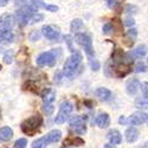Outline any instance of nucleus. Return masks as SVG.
Here are the masks:
<instances>
[{
	"label": "nucleus",
	"instance_id": "obj_24",
	"mask_svg": "<svg viewBox=\"0 0 148 148\" xmlns=\"http://www.w3.org/2000/svg\"><path fill=\"white\" fill-rule=\"evenodd\" d=\"M135 107L139 109H146L148 108V97H139L135 101Z\"/></svg>",
	"mask_w": 148,
	"mask_h": 148
},
{
	"label": "nucleus",
	"instance_id": "obj_9",
	"mask_svg": "<svg viewBox=\"0 0 148 148\" xmlns=\"http://www.w3.org/2000/svg\"><path fill=\"white\" fill-rule=\"evenodd\" d=\"M147 51H148V47L146 45H143V44L142 45H139L136 49H134V50L127 52V58H128V60L130 62V63H133L135 59L143 57L147 53Z\"/></svg>",
	"mask_w": 148,
	"mask_h": 148
},
{
	"label": "nucleus",
	"instance_id": "obj_7",
	"mask_svg": "<svg viewBox=\"0 0 148 148\" xmlns=\"http://www.w3.org/2000/svg\"><path fill=\"white\" fill-rule=\"evenodd\" d=\"M72 109H73L72 103L69 102V101H64L63 103L60 104L58 114L55 117V123H57V125H62V123H64L69 119L70 114L72 113Z\"/></svg>",
	"mask_w": 148,
	"mask_h": 148
},
{
	"label": "nucleus",
	"instance_id": "obj_42",
	"mask_svg": "<svg viewBox=\"0 0 148 148\" xmlns=\"http://www.w3.org/2000/svg\"><path fill=\"white\" fill-rule=\"evenodd\" d=\"M119 123H120V125H127V123H128V120L126 119V116H120L119 117Z\"/></svg>",
	"mask_w": 148,
	"mask_h": 148
},
{
	"label": "nucleus",
	"instance_id": "obj_45",
	"mask_svg": "<svg viewBox=\"0 0 148 148\" xmlns=\"http://www.w3.org/2000/svg\"><path fill=\"white\" fill-rule=\"evenodd\" d=\"M104 148H116V146L112 145V143H107V145H104Z\"/></svg>",
	"mask_w": 148,
	"mask_h": 148
},
{
	"label": "nucleus",
	"instance_id": "obj_41",
	"mask_svg": "<svg viewBox=\"0 0 148 148\" xmlns=\"http://www.w3.org/2000/svg\"><path fill=\"white\" fill-rule=\"evenodd\" d=\"M134 24H135V20L133 18H130V17L125 20V25H127V26H133Z\"/></svg>",
	"mask_w": 148,
	"mask_h": 148
},
{
	"label": "nucleus",
	"instance_id": "obj_17",
	"mask_svg": "<svg viewBox=\"0 0 148 148\" xmlns=\"http://www.w3.org/2000/svg\"><path fill=\"white\" fill-rule=\"evenodd\" d=\"M45 136H46V140H47L49 143H56L62 138V132L58 130V129H53L51 132H49Z\"/></svg>",
	"mask_w": 148,
	"mask_h": 148
},
{
	"label": "nucleus",
	"instance_id": "obj_20",
	"mask_svg": "<svg viewBox=\"0 0 148 148\" xmlns=\"http://www.w3.org/2000/svg\"><path fill=\"white\" fill-rule=\"evenodd\" d=\"M96 96L100 98L101 101L106 102V101H109L110 97H112V91L107 88H98L96 90Z\"/></svg>",
	"mask_w": 148,
	"mask_h": 148
},
{
	"label": "nucleus",
	"instance_id": "obj_6",
	"mask_svg": "<svg viewBox=\"0 0 148 148\" xmlns=\"http://www.w3.org/2000/svg\"><path fill=\"white\" fill-rule=\"evenodd\" d=\"M87 120L88 116L87 115H77V116H73L70 120V129L76 133L78 135H83L87 133Z\"/></svg>",
	"mask_w": 148,
	"mask_h": 148
},
{
	"label": "nucleus",
	"instance_id": "obj_18",
	"mask_svg": "<svg viewBox=\"0 0 148 148\" xmlns=\"http://www.w3.org/2000/svg\"><path fill=\"white\" fill-rule=\"evenodd\" d=\"M136 37H138V30L136 29H129L127 32H126V37H125V39L127 40L126 44L127 46H133L134 42L136 40Z\"/></svg>",
	"mask_w": 148,
	"mask_h": 148
},
{
	"label": "nucleus",
	"instance_id": "obj_11",
	"mask_svg": "<svg viewBox=\"0 0 148 148\" xmlns=\"http://www.w3.org/2000/svg\"><path fill=\"white\" fill-rule=\"evenodd\" d=\"M147 120V115L142 112H136L129 116L128 119V123H130L132 126H140L142 123H145Z\"/></svg>",
	"mask_w": 148,
	"mask_h": 148
},
{
	"label": "nucleus",
	"instance_id": "obj_37",
	"mask_svg": "<svg viewBox=\"0 0 148 148\" xmlns=\"http://www.w3.org/2000/svg\"><path fill=\"white\" fill-rule=\"evenodd\" d=\"M140 89H141L143 96H145V97H148V82H143V83H141Z\"/></svg>",
	"mask_w": 148,
	"mask_h": 148
},
{
	"label": "nucleus",
	"instance_id": "obj_1",
	"mask_svg": "<svg viewBox=\"0 0 148 148\" xmlns=\"http://www.w3.org/2000/svg\"><path fill=\"white\" fill-rule=\"evenodd\" d=\"M82 59L83 57L79 51L75 50L73 52H71V56L65 60L64 66H63V72L66 77H72L76 75L77 70L81 68Z\"/></svg>",
	"mask_w": 148,
	"mask_h": 148
},
{
	"label": "nucleus",
	"instance_id": "obj_47",
	"mask_svg": "<svg viewBox=\"0 0 148 148\" xmlns=\"http://www.w3.org/2000/svg\"><path fill=\"white\" fill-rule=\"evenodd\" d=\"M63 148H71V147H65V146H64V147H63Z\"/></svg>",
	"mask_w": 148,
	"mask_h": 148
},
{
	"label": "nucleus",
	"instance_id": "obj_19",
	"mask_svg": "<svg viewBox=\"0 0 148 148\" xmlns=\"http://www.w3.org/2000/svg\"><path fill=\"white\" fill-rule=\"evenodd\" d=\"M63 145L66 146H75V147H81L84 145V140L81 139L79 136H69L68 139L64 140Z\"/></svg>",
	"mask_w": 148,
	"mask_h": 148
},
{
	"label": "nucleus",
	"instance_id": "obj_39",
	"mask_svg": "<svg viewBox=\"0 0 148 148\" xmlns=\"http://www.w3.org/2000/svg\"><path fill=\"white\" fill-rule=\"evenodd\" d=\"M107 4L110 8H115L117 6V0H107Z\"/></svg>",
	"mask_w": 148,
	"mask_h": 148
},
{
	"label": "nucleus",
	"instance_id": "obj_5",
	"mask_svg": "<svg viewBox=\"0 0 148 148\" xmlns=\"http://www.w3.org/2000/svg\"><path fill=\"white\" fill-rule=\"evenodd\" d=\"M75 40L78 45H81L85 53L89 56V58H92L95 56V51H94V47H92V40H91V37L87 33H76L75 34Z\"/></svg>",
	"mask_w": 148,
	"mask_h": 148
},
{
	"label": "nucleus",
	"instance_id": "obj_27",
	"mask_svg": "<svg viewBox=\"0 0 148 148\" xmlns=\"http://www.w3.org/2000/svg\"><path fill=\"white\" fill-rule=\"evenodd\" d=\"M114 31V25L112 23H107V24H104L103 25V27H102V32L104 33V34H110Z\"/></svg>",
	"mask_w": 148,
	"mask_h": 148
},
{
	"label": "nucleus",
	"instance_id": "obj_25",
	"mask_svg": "<svg viewBox=\"0 0 148 148\" xmlns=\"http://www.w3.org/2000/svg\"><path fill=\"white\" fill-rule=\"evenodd\" d=\"M42 109H43L44 114H46V116H50V115H52V113H53L55 107H53V103H43Z\"/></svg>",
	"mask_w": 148,
	"mask_h": 148
},
{
	"label": "nucleus",
	"instance_id": "obj_4",
	"mask_svg": "<svg viewBox=\"0 0 148 148\" xmlns=\"http://www.w3.org/2000/svg\"><path fill=\"white\" fill-rule=\"evenodd\" d=\"M60 56V49H52L50 51L43 52L37 58V65L39 66H53Z\"/></svg>",
	"mask_w": 148,
	"mask_h": 148
},
{
	"label": "nucleus",
	"instance_id": "obj_40",
	"mask_svg": "<svg viewBox=\"0 0 148 148\" xmlns=\"http://www.w3.org/2000/svg\"><path fill=\"white\" fill-rule=\"evenodd\" d=\"M62 77H63V73H62L60 71H57V72H56V75H55V82L59 83V82L62 81Z\"/></svg>",
	"mask_w": 148,
	"mask_h": 148
},
{
	"label": "nucleus",
	"instance_id": "obj_12",
	"mask_svg": "<svg viewBox=\"0 0 148 148\" xmlns=\"http://www.w3.org/2000/svg\"><path fill=\"white\" fill-rule=\"evenodd\" d=\"M141 87V83L138 78H132L127 82V85H126V89H127V92L128 95H136L138 90L140 89Z\"/></svg>",
	"mask_w": 148,
	"mask_h": 148
},
{
	"label": "nucleus",
	"instance_id": "obj_23",
	"mask_svg": "<svg viewBox=\"0 0 148 148\" xmlns=\"http://www.w3.org/2000/svg\"><path fill=\"white\" fill-rule=\"evenodd\" d=\"M70 27H71V31L72 32L78 33L79 30H83L84 29V24H83V21L81 19H73L71 21V26Z\"/></svg>",
	"mask_w": 148,
	"mask_h": 148
},
{
	"label": "nucleus",
	"instance_id": "obj_10",
	"mask_svg": "<svg viewBox=\"0 0 148 148\" xmlns=\"http://www.w3.org/2000/svg\"><path fill=\"white\" fill-rule=\"evenodd\" d=\"M16 18L12 14H4L0 18V31H11L14 25Z\"/></svg>",
	"mask_w": 148,
	"mask_h": 148
},
{
	"label": "nucleus",
	"instance_id": "obj_35",
	"mask_svg": "<svg viewBox=\"0 0 148 148\" xmlns=\"http://www.w3.org/2000/svg\"><path fill=\"white\" fill-rule=\"evenodd\" d=\"M64 40H65V43L68 44V47H69V50H70L71 52H73V51H75V49L72 47V39H71V36H69V34L64 36Z\"/></svg>",
	"mask_w": 148,
	"mask_h": 148
},
{
	"label": "nucleus",
	"instance_id": "obj_30",
	"mask_svg": "<svg viewBox=\"0 0 148 148\" xmlns=\"http://www.w3.org/2000/svg\"><path fill=\"white\" fill-rule=\"evenodd\" d=\"M146 69H147V68H146V65H145L143 62H138L136 65H135V72H138V73H140V72H145Z\"/></svg>",
	"mask_w": 148,
	"mask_h": 148
},
{
	"label": "nucleus",
	"instance_id": "obj_32",
	"mask_svg": "<svg viewBox=\"0 0 148 148\" xmlns=\"http://www.w3.org/2000/svg\"><path fill=\"white\" fill-rule=\"evenodd\" d=\"M125 12L128 13V14H134V13H136L138 12V7L134 6V5H127L125 7Z\"/></svg>",
	"mask_w": 148,
	"mask_h": 148
},
{
	"label": "nucleus",
	"instance_id": "obj_16",
	"mask_svg": "<svg viewBox=\"0 0 148 148\" xmlns=\"http://www.w3.org/2000/svg\"><path fill=\"white\" fill-rule=\"evenodd\" d=\"M13 138V130L10 127H3L0 128V141L1 142H7Z\"/></svg>",
	"mask_w": 148,
	"mask_h": 148
},
{
	"label": "nucleus",
	"instance_id": "obj_46",
	"mask_svg": "<svg viewBox=\"0 0 148 148\" xmlns=\"http://www.w3.org/2000/svg\"><path fill=\"white\" fill-rule=\"evenodd\" d=\"M0 120H1V112H0Z\"/></svg>",
	"mask_w": 148,
	"mask_h": 148
},
{
	"label": "nucleus",
	"instance_id": "obj_43",
	"mask_svg": "<svg viewBox=\"0 0 148 148\" xmlns=\"http://www.w3.org/2000/svg\"><path fill=\"white\" fill-rule=\"evenodd\" d=\"M25 3H26V0H16V5L17 6H20V7L25 6Z\"/></svg>",
	"mask_w": 148,
	"mask_h": 148
},
{
	"label": "nucleus",
	"instance_id": "obj_38",
	"mask_svg": "<svg viewBox=\"0 0 148 148\" xmlns=\"http://www.w3.org/2000/svg\"><path fill=\"white\" fill-rule=\"evenodd\" d=\"M44 8L47 10L49 12H56V11H58V6H56V5H46L45 4Z\"/></svg>",
	"mask_w": 148,
	"mask_h": 148
},
{
	"label": "nucleus",
	"instance_id": "obj_26",
	"mask_svg": "<svg viewBox=\"0 0 148 148\" xmlns=\"http://www.w3.org/2000/svg\"><path fill=\"white\" fill-rule=\"evenodd\" d=\"M13 62V51L8 50L5 55H4V63L5 64H11Z\"/></svg>",
	"mask_w": 148,
	"mask_h": 148
},
{
	"label": "nucleus",
	"instance_id": "obj_22",
	"mask_svg": "<svg viewBox=\"0 0 148 148\" xmlns=\"http://www.w3.org/2000/svg\"><path fill=\"white\" fill-rule=\"evenodd\" d=\"M49 145L47 140H46V136H42L39 139H37L32 142V148H46Z\"/></svg>",
	"mask_w": 148,
	"mask_h": 148
},
{
	"label": "nucleus",
	"instance_id": "obj_13",
	"mask_svg": "<svg viewBox=\"0 0 148 148\" xmlns=\"http://www.w3.org/2000/svg\"><path fill=\"white\" fill-rule=\"evenodd\" d=\"M107 138L109 140V142L112 143V145H120L122 142V135L119 130L116 129H112V130H109L108 134H107Z\"/></svg>",
	"mask_w": 148,
	"mask_h": 148
},
{
	"label": "nucleus",
	"instance_id": "obj_8",
	"mask_svg": "<svg viewBox=\"0 0 148 148\" xmlns=\"http://www.w3.org/2000/svg\"><path fill=\"white\" fill-rule=\"evenodd\" d=\"M42 33L45 38L50 39V40H57L59 38L60 30L58 26L55 25H44L42 27Z\"/></svg>",
	"mask_w": 148,
	"mask_h": 148
},
{
	"label": "nucleus",
	"instance_id": "obj_31",
	"mask_svg": "<svg viewBox=\"0 0 148 148\" xmlns=\"http://www.w3.org/2000/svg\"><path fill=\"white\" fill-rule=\"evenodd\" d=\"M90 66H91V69H92L94 71H97L98 69L101 68V64H100V62H98L97 59L90 58Z\"/></svg>",
	"mask_w": 148,
	"mask_h": 148
},
{
	"label": "nucleus",
	"instance_id": "obj_28",
	"mask_svg": "<svg viewBox=\"0 0 148 148\" xmlns=\"http://www.w3.org/2000/svg\"><path fill=\"white\" fill-rule=\"evenodd\" d=\"M26 146H27V140L23 138V139H18L14 142L13 148H26Z\"/></svg>",
	"mask_w": 148,
	"mask_h": 148
},
{
	"label": "nucleus",
	"instance_id": "obj_48",
	"mask_svg": "<svg viewBox=\"0 0 148 148\" xmlns=\"http://www.w3.org/2000/svg\"><path fill=\"white\" fill-rule=\"evenodd\" d=\"M0 70H1V65H0Z\"/></svg>",
	"mask_w": 148,
	"mask_h": 148
},
{
	"label": "nucleus",
	"instance_id": "obj_3",
	"mask_svg": "<svg viewBox=\"0 0 148 148\" xmlns=\"http://www.w3.org/2000/svg\"><path fill=\"white\" fill-rule=\"evenodd\" d=\"M37 10L38 8H36L34 6L32 5H25V6H23L20 7L18 11H17V13H16V21L19 24L20 26H25L27 25V23H30L31 18L36 14V13H38L37 12Z\"/></svg>",
	"mask_w": 148,
	"mask_h": 148
},
{
	"label": "nucleus",
	"instance_id": "obj_36",
	"mask_svg": "<svg viewBox=\"0 0 148 148\" xmlns=\"http://www.w3.org/2000/svg\"><path fill=\"white\" fill-rule=\"evenodd\" d=\"M30 1H31V5L34 6L36 8H39V7L44 8V6H45V4L43 3V0H30Z\"/></svg>",
	"mask_w": 148,
	"mask_h": 148
},
{
	"label": "nucleus",
	"instance_id": "obj_49",
	"mask_svg": "<svg viewBox=\"0 0 148 148\" xmlns=\"http://www.w3.org/2000/svg\"><path fill=\"white\" fill-rule=\"evenodd\" d=\"M147 119H148V116H147Z\"/></svg>",
	"mask_w": 148,
	"mask_h": 148
},
{
	"label": "nucleus",
	"instance_id": "obj_33",
	"mask_svg": "<svg viewBox=\"0 0 148 148\" xmlns=\"http://www.w3.org/2000/svg\"><path fill=\"white\" fill-rule=\"evenodd\" d=\"M39 39H40V32H39V31L34 30V31H32V32L30 33V40L36 42V40H39Z\"/></svg>",
	"mask_w": 148,
	"mask_h": 148
},
{
	"label": "nucleus",
	"instance_id": "obj_21",
	"mask_svg": "<svg viewBox=\"0 0 148 148\" xmlns=\"http://www.w3.org/2000/svg\"><path fill=\"white\" fill-rule=\"evenodd\" d=\"M14 36L11 31H0V44H8L13 40Z\"/></svg>",
	"mask_w": 148,
	"mask_h": 148
},
{
	"label": "nucleus",
	"instance_id": "obj_2",
	"mask_svg": "<svg viewBox=\"0 0 148 148\" xmlns=\"http://www.w3.org/2000/svg\"><path fill=\"white\" fill-rule=\"evenodd\" d=\"M42 126H43V116L37 114V115H32L31 117L26 119L21 123L20 128L24 134L29 135V136H32V135H34L40 129Z\"/></svg>",
	"mask_w": 148,
	"mask_h": 148
},
{
	"label": "nucleus",
	"instance_id": "obj_29",
	"mask_svg": "<svg viewBox=\"0 0 148 148\" xmlns=\"http://www.w3.org/2000/svg\"><path fill=\"white\" fill-rule=\"evenodd\" d=\"M24 87H27V88H25V89H27V90H30V91H32V92H34V94L38 92V89H37V85H36L32 81H27V82L25 83V85H24Z\"/></svg>",
	"mask_w": 148,
	"mask_h": 148
},
{
	"label": "nucleus",
	"instance_id": "obj_15",
	"mask_svg": "<svg viewBox=\"0 0 148 148\" xmlns=\"http://www.w3.org/2000/svg\"><path fill=\"white\" fill-rule=\"evenodd\" d=\"M139 135H140V133H139V130L135 128V127H129V128L126 130V133H125L126 140H127V142H129V143L136 141V140L139 139Z\"/></svg>",
	"mask_w": 148,
	"mask_h": 148
},
{
	"label": "nucleus",
	"instance_id": "obj_44",
	"mask_svg": "<svg viewBox=\"0 0 148 148\" xmlns=\"http://www.w3.org/2000/svg\"><path fill=\"white\" fill-rule=\"evenodd\" d=\"M8 1H10V0H0V7H4V6H6Z\"/></svg>",
	"mask_w": 148,
	"mask_h": 148
},
{
	"label": "nucleus",
	"instance_id": "obj_34",
	"mask_svg": "<svg viewBox=\"0 0 148 148\" xmlns=\"http://www.w3.org/2000/svg\"><path fill=\"white\" fill-rule=\"evenodd\" d=\"M44 19V16L43 14H40V13H36L32 18H31V20H30V24H34V23H39V21H42Z\"/></svg>",
	"mask_w": 148,
	"mask_h": 148
},
{
	"label": "nucleus",
	"instance_id": "obj_14",
	"mask_svg": "<svg viewBox=\"0 0 148 148\" xmlns=\"http://www.w3.org/2000/svg\"><path fill=\"white\" fill-rule=\"evenodd\" d=\"M96 125L100 128H107L110 125V117L107 113H100L96 117Z\"/></svg>",
	"mask_w": 148,
	"mask_h": 148
}]
</instances>
